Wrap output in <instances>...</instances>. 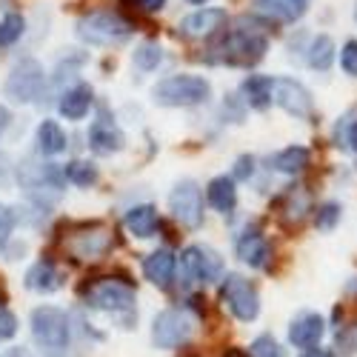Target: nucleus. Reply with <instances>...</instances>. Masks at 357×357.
I'll use <instances>...</instances> for the list:
<instances>
[{
  "label": "nucleus",
  "mask_w": 357,
  "mask_h": 357,
  "mask_svg": "<svg viewBox=\"0 0 357 357\" xmlns=\"http://www.w3.org/2000/svg\"><path fill=\"white\" fill-rule=\"evenodd\" d=\"M32 335L49 357H61L69 346V317L54 306H38L32 312Z\"/></svg>",
  "instance_id": "1"
},
{
  "label": "nucleus",
  "mask_w": 357,
  "mask_h": 357,
  "mask_svg": "<svg viewBox=\"0 0 357 357\" xmlns=\"http://www.w3.org/2000/svg\"><path fill=\"white\" fill-rule=\"evenodd\" d=\"M155 103L160 106H197L206 103L212 95L209 80L195 77V75H174L155 86Z\"/></svg>",
  "instance_id": "2"
},
{
  "label": "nucleus",
  "mask_w": 357,
  "mask_h": 357,
  "mask_svg": "<svg viewBox=\"0 0 357 357\" xmlns=\"http://www.w3.org/2000/svg\"><path fill=\"white\" fill-rule=\"evenodd\" d=\"M132 35V26L112 12H95L77 20V38L92 46H114Z\"/></svg>",
  "instance_id": "3"
},
{
  "label": "nucleus",
  "mask_w": 357,
  "mask_h": 357,
  "mask_svg": "<svg viewBox=\"0 0 357 357\" xmlns=\"http://www.w3.org/2000/svg\"><path fill=\"white\" fill-rule=\"evenodd\" d=\"M43 66L35 61V57H23V61L12 69L9 80H6V95L15 103H32L40 98L43 92Z\"/></svg>",
  "instance_id": "4"
},
{
  "label": "nucleus",
  "mask_w": 357,
  "mask_h": 357,
  "mask_svg": "<svg viewBox=\"0 0 357 357\" xmlns=\"http://www.w3.org/2000/svg\"><path fill=\"white\" fill-rule=\"evenodd\" d=\"M223 301L229 303L231 314L237 320H255L257 312H260V297H257V289L243 278V275H229L226 283H223Z\"/></svg>",
  "instance_id": "5"
},
{
  "label": "nucleus",
  "mask_w": 357,
  "mask_h": 357,
  "mask_svg": "<svg viewBox=\"0 0 357 357\" xmlns=\"http://www.w3.org/2000/svg\"><path fill=\"white\" fill-rule=\"evenodd\" d=\"M183 269L195 283H218L223 280V257L212 246H189L183 252Z\"/></svg>",
  "instance_id": "6"
},
{
  "label": "nucleus",
  "mask_w": 357,
  "mask_h": 357,
  "mask_svg": "<svg viewBox=\"0 0 357 357\" xmlns=\"http://www.w3.org/2000/svg\"><path fill=\"white\" fill-rule=\"evenodd\" d=\"M17 177H20V183L26 186V192L32 195L35 200L43 203V195H46V192H52L54 197L61 195V186H63V177H66V174H63V172H57V169L49 166V163L38 166L35 160H26V163L20 166Z\"/></svg>",
  "instance_id": "7"
},
{
  "label": "nucleus",
  "mask_w": 357,
  "mask_h": 357,
  "mask_svg": "<svg viewBox=\"0 0 357 357\" xmlns=\"http://www.w3.org/2000/svg\"><path fill=\"white\" fill-rule=\"evenodd\" d=\"M169 206H172L174 220H181L186 229H197L200 226V220H203V195H200L195 181H181L177 183L172 197H169Z\"/></svg>",
  "instance_id": "8"
},
{
  "label": "nucleus",
  "mask_w": 357,
  "mask_h": 357,
  "mask_svg": "<svg viewBox=\"0 0 357 357\" xmlns=\"http://www.w3.org/2000/svg\"><path fill=\"white\" fill-rule=\"evenodd\" d=\"M89 303L100 312H109V314H129L135 309V291L126 283L103 280L89 291Z\"/></svg>",
  "instance_id": "9"
},
{
  "label": "nucleus",
  "mask_w": 357,
  "mask_h": 357,
  "mask_svg": "<svg viewBox=\"0 0 357 357\" xmlns=\"http://www.w3.org/2000/svg\"><path fill=\"white\" fill-rule=\"evenodd\" d=\"M192 335V320L183 314V312H177V309H166L155 317V329H152V340L155 346L160 349H174V346H181L186 343Z\"/></svg>",
  "instance_id": "10"
},
{
  "label": "nucleus",
  "mask_w": 357,
  "mask_h": 357,
  "mask_svg": "<svg viewBox=\"0 0 357 357\" xmlns=\"http://www.w3.org/2000/svg\"><path fill=\"white\" fill-rule=\"evenodd\" d=\"M226 49V61L229 63H257L263 52H266V38L260 32H255V29H234V32L229 35V40L223 43Z\"/></svg>",
  "instance_id": "11"
},
{
  "label": "nucleus",
  "mask_w": 357,
  "mask_h": 357,
  "mask_svg": "<svg viewBox=\"0 0 357 357\" xmlns=\"http://www.w3.org/2000/svg\"><path fill=\"white\" fill-rule=\"evenodd\" d=\"M275 103L289 112L291 117H309L312 114V95L303 83L291 77H278L275 80Z\"/></svg>",
  "instance_id": "12"
},
{
  "label": "nucleus",
  "mask_w": 357,
  "mask_h": 357,
  "mask_svg": "<svg viewBox=\"0 0 357 357\" xmlns=\"http://www.w3.org/2000/svg\"><path fill=\"white\" fill-rule=\"evenodd\" d=\"M223 23H226L223 9H200V12L181 20V32L186 38H209L218 32V29H223Z\"/></svg>",
  "instance_id": "13"
},
{
  "label": "nucleus",
  "mask_w": 357,
  "mask_h": 357,
  "mask_svg": "<svg viewBox=\"0 0 357 357\" xmlns=\"http://www.w3.org/2000/svg\"><path fill=\"white\" fill-rule=\"evenodd\" d=\"M89 146H92V152H98V155L121 152L123 149V135L109 121V117H100V121H95L92 129H89Z\"/></svg>",
  "instance_id": "14"
},
{
  "label": "nucleus",
  "mask_w": 357,
  "mask_h": 357,
  "mask_svg": "<svg viewBox=\"0 0 357 357\" xmlns=\"http://www.w3.org/2000/svg\"><path fill=\"white\" fill-rule=\"evenodd\" d=\"M323 332H326L323 317L309 312V314H301V317H297V320L291 323V329H289V340H291V346H297V349H312V346H317V343H320Z\"/></svg>",
  "instance_id": "15"
},
{
  "label": "nucleus",
  "mask_w": 357,
  "mask_h": 357,
  "mask_svg": "<svg viewBox=\"0 0 357 357\" xmlns=\"http://www.w3.org/2000/svg\"><path fill=\"white\" fill-rule=\"evenodd\" d=\"M312 0H255V6L260 15L275 17L280 23H294L306 15Z\"/></svg>",
  "instance_id": "16"
},
{
  "label": "nucleus",
  "mask_w": 357,
  "mask_h": 357,
  "mask_svg": "<svg viewBox=\"0 0 357 357\" xmlns=\"http://www.w3.org/2000/svg\"><path fill=\"white\" fill-rule=\"evenodd\" d=\"M174 266H177L174 255L169 249H158V252H152L143 260V275H146V280H152L155 286L166 289L172 283V278H174Z\"/></svg>",
  "instance_id": "17"
},
{
  "label": "nucleus",
  "mask_w": 357,
  "mask_h": 357,
  "mask_svg": "<svg viewBox=\"0 0 357 357\" xmlns=\"http://www.w3.org/2000/svg\"><path fill=\"white\" fill-rule=\"evenodd\" d=\"M237 257H241L243 263H249L252 269L266 266V260H269V243H266V237L257 229L243 231V237L237 241Z\"/></svg>",
  "instance_id": "18"
},
{
  "label": "nucleus",
  "mask_w": 357,
  "mask_h": 357,
  "mask_svg": "<svg viewBox=\"0 0 357 357\" xmlns=\"http://www.w3.org/2000/svg\"><path fill=\"white\" fill-rule=\"evenodd\" d=\"M89 106H92V89H89L86 83L66 89V92L61 95V103H57V109H61V114L66 117V121H83Z\"/></svg>",
  "instance_id": "19"
},
{
  "label": "nucleus",
  "mask_w": 357,
  "mask_h": 357,
  "mask_svg": "<svg viewBox=\"0 0 357 357\" xmlns=\"http://www.w3.org/2000/svg\"><path fill=\"white\" fill-rule=\"evenodd\" d=\"M158 212H155V206H149V203H143V206H135V209H129L126 212V229L135 234V237H152L155 231H158Z\"/></svg>",
  "instance_id": "20"
},
{
  "label": "nucleus",
  "mask_w": 357,
  "mask_h": 357,
  "mask_svg": "<svg viewBox=\"0 0 357 357\" xmlns=\"http://www.w3.org/2000/svg\"><path fill=\"white\" fill-rule=\"evenodd\" d=\"M243 95L252 109H266L275 100V80L263 75H252L249 80H243Z\"/></svg>",
  "instance_id": "21"
},
{
  "label": "nucleus",
  "mask_w": 357,
  "mask_h": 357,
  "mask_svg": "<svg viewBox=\"0 0 357 357\" xmlns=\"http://www.w3.org/2000/svg\"><path fill=\"white\" fill-rule=\"evenodd\" d=\"M206 197H209V203L215 206L218 212L229 215L234 209V203H237L234 181H231V177H215V181L209 183V189H206Z\"/></svg>",
  "instance_id": "22"
},
{
  "label": "nucleus",
  "mask_w": 357,
  "mask_h": 357,
  "mask_svg": "<svg viewBox=\"0 0 357 357\" xmlns=\"http://www.w3.org/2000/svg\"><path fill=\"white\" fill-rule=\"evenodd\" d=\"M272 166L283 174H301L306 166H309V149L303 146H289L283 152H278L272 158Z\"/></svg>",
  "instance_id": "23"
},
{
  "label": "nucleus",
  "mask_w": 357,
  "mask_h": 357,
  "mask_svg": "<svg viewBox=\"0 0 357 357\" xmlns=\"http://www.w3.org/2000/svg\"><path fill=\"white\" fill-rule=\"evenodd\" d=\"M26 286L32 291H54L57 286H61V278H57L54 266L49 260H40L26 272Z\"/></svg>",
  "instance_id": "24"
},
{
  "label": "nucleus",
  "mask_w": 357,
  "mask_h": 357,
  "mask_svg": "<svg viewBox=\"0 0 357 357\" xmlns=\"http://www.w3.org/2000/svg\"><path fill=\"white\" fill-rule=\"evenodd\" d=\"M335 63V40L329 35H317L309 46V66L317 72H329Z\"/></svg>",
  "instance_id": "25"
},
{
  "label": "nucleus",
  "mask_w": 357,
  "mask_h": 357,
  "mask_svg": "<svg viewBox=\"0 0 357 357\" xmlns=\"http://www.w3.org/2000/svg\"><path fill=\"white\" fill-rule=\"evenodd\" d=\"M38 149H40V155H61L66 149V135L54 121H43L38 126Z\"/></svg>",
  "instance_id": "26"
},
{
  "label": "nucleus",
  "mask_w": 357,
  "mask_h": 357,
  "mask_svg": "<svg viewBox=\"0 0 357 357\" xmlns=\"http://www.w3.org/2000/svg\"><path fill=\"white\" fill-rule=\"evenodd\" d=\"M109 231H103V229H98V231H92V234H80V243H75L72 246V252L77 255V257H100L106 249H109Z\"/></svg>",
  "instance_id": "27"
},
{
  "label": "nucleus",
  "mask_w": 357,
  "mask_h": 357,
  "mask_svg": "<svg viewBox=\"0 0 357 357\" xmlns=\"http://www.w3.org/2000/svg\"><path fill=\"white\" fill-rule=\"evenodd\" d=\"M63 174H66V181L75 183V186H92V183L98 181V169H95L92 163H86V160L69 163V166L63 169Z\"/></svg>",
  "instance_id": "28"
},
{
  "label": "nucleus",
  "mask_w": 357,
  "mask_h": 357,
  "mask_svg": "<svg viewBox=\"0 0 357 357\" xmlns=\"http://www.w3.org/2000/svg\"><path fill=\"white\" fill-rule=\"evenodd\" d=\"M160 61H163V52H160L158 43H140V46L135 49V66L143 69V72L158 69Z\"/></svg>",
  "instance_id": "29"
},
{
  "label": "nucleus",
  "mask_w": 357,
  "mask_h": 357,
  "mask_svg": "<svg viewBox=\"0 0 357 357\" xmlns=\"http://www.w3.org/2000/svg\"><path fill=\"white\" fill-rule=\"evenodd\" d=\"M20 35H23V17L20 15H6L0 20V49L20 40Z\"/></svg>",
  "instance_id": "30"
},
{
  "label": "nucleus",
  "mask_w": 357,
  "mask_h": 357,
  "mask_svg": "<svg viewBox=\"0 0 357 357\" xmlns=\"http://www.w3.org/2000/svg\"><path fill=\"white\" fill-rule=\"evenodd\" d=\"M337 220H340V206L337 203H323L317 209V215H314V226L320 231H332L337 226Z\"/></svg>",
  "instance_id": "31"
},
{
  "label": "nucleus",
  "mask_w": 357,
  "mask_h": 357,
  "mask_svg": "<svg viewBox=\"0 0 357 357\" xmlns=\"http://www.w3.org/2000/svg\"><path fill=\"white\" fill-rule=\"evenodd\" d=\"M252 357H283V349L272 335H260L252 343Z\"/></svg>",
  "instance_id": "32"
},
{
  "label": "nucleus",
  "mask_w": 357,
  "mask_h": 357,
  "mask_svg": "<svg viewBox=\"0 0 357 357\" xmlns=\"http://www.w3.org/2000/svg\"><path fill=\"white\" fill-rule=\"evenodd\" d=\"M340 66H343L346 75L357 77V40H349V43L343 46V52H340Z\"/></svg>",
  "instance_id": "33"
},
{
  "label": "nucleus",
  "mask_w": 357,
  "mask_h": 357,
  "mask_svg": "<svg viewBox=\"0 0 357 357\" xmlns=\"http://www.w3.org/2000/svg\"><path fill=\"white\" fill-rule=\"evenodd\" d=\"M15 332H17V320H15V314H12L9 309L0 306V340H9Z\"/></svg>",
  "instance_id": "34"
},
{
  "label": "nucleus",
  "mask_w": 357,
  "mask_h": 357,
  "mask_svg": "<svg viewBox=\"0 0 357 357\" xmlns=\"http://www.w3.org/2000/svg\"><path fill=\"white\" fill-rule=\"evenodd\" d=\"M12 226H15V215L6 209L3 203H0V246H3L9 241V234H12Z\"/></svg>",
  "instance_id": "35"
},
{
  "label": "nucleus",
  "mask_w": 357,
  "mask_h": 357,
  "mask_svg": "<svg viewBox=\"0 0 357 357\" xmlns=\"http://www.w3.org/2000/svg\"><path fill=\"white\" fill-rule=\"evenodd\" d=\"M255 172V160L252 158H241L234 163V172H231V181H249Z\"/></svg>",
  "instance_id": "36"
},
{
  "label": "nucleus",
  "mask_w": 357,
  "mask_h": 357,
  "mask_svg": "<svg viewBox=\"0 0 357 357\" xmlns=\"http://www.w3.org/2000/svg\"><path fill=\"white\" fill-rule=\"evenodd\" d=\"M163 3H166V0H140V9H146V12H158V9H163Z\"/></svg>",
  "instance_id": "37"
},
{
  "label": "nucleus",
  "mask_w": 357,
  "mask_h": 357,
  "mask_svg": "<svg viewBox=\"0 0 357 357\" xmlns=\"http://www.w3.org/2000/svg\"><path fill=\"white\" fill-rule=\"evenodd\" d=\"M9 121H12V114H9V109H6V106H0V135H3V129L9 126Z\"/></svg>",
  "instance_id": "38"
},
{
  "label": "nucleus",
  "mask_w": 357,
  "mask_h": 357,
  "mask_svg": "<svg viewBox=\"0 0 357 357\" xmlns=\"http://www.w3.org/2000/svg\"><path fill=\"white\" fill-rule=\"evenodd\" d=\"M0 357H29V354H26V349H6Z\"/></svg>",
  "instance_id": "39"
},
{
  "label": "nucleus",
  "mask_w": 357,
  "mask_h": 357,
  "mask_svg": "<svg viewBox=\"0 0 357 357\" xmlns=\"http://www.w3.org/2000/svg\"><path fill=\"white\" fill-rule=\"evenodd\" d=\"M349 146L357 152V123H351V129H349Z\"/></svg>",
  "instance_id": "40"
},
{
  "label": "nucleus",
  "mask_w": 357,
  "mask_h": 357,
  "mask_svg": "<svg viewBox=\"0 0 357 357\" xmlns=\"http://www.w3.org/2000/svg\"><path fill=\"white\" fill-rule=\"evenodd\" d=\"M301 357H329V354H326L323 349H309V351H303Z\"/></svg>",
  "instance_id": "41"
},
{
  "label": "nucleus",
  "mask_w": 357,
  "mask_h": 357,
  "mask_svg": "<svg viewBox=\"0 0 357 357\" xmlns=\"http://www.w3.org/2000/svg\"><path fill=\"white\" fill-rule=\"evenodd\" d=\"M226 357H243V351H237V349H229Z\"/></svg>",
  "instance_id": "42"
},
{
  "label": "nucleus",
  "mask_w": 357,
  "mask_h": 357,
  "mask_svg": "<svg viewBox=\"0 0 357 357\" xmlns=\"http://www.w3.org/2000/svg\"><path fill=\"white\" fill-rule=\"evenodd\" d=\"M189 3H206V0H189Z\"/></svg>",
  "instance_id": "43"
},
{
  "label": "nucleus",
  "mask_w": 357,
  "mask_h": 357,
  "mask_svg": "<svg viewBox=\"0 0 357 357\" xmlns=\"http://www.w3.org/2000/svg\"><path fill=\"white\" fill-rule=\"evenodd\" d=\"M354 20H357V6H354Z\"/></svg>",
  "instance_id": "44"
}]
</instances>
